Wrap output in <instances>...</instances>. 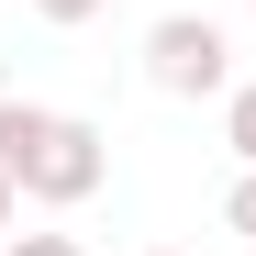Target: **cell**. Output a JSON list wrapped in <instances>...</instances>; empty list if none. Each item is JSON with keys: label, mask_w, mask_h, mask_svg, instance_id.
<instances>
[{"label": "cell", "mask_w": 256, "mask_h": 256, "mask_svg": "<svg viewBox=\"0 0 256 256\" xmlns=\"http://www.w3.org/2000/svg\"><path fill=\"white\" fill-rule=\"evenodd\" d=\"M100 178H112V145H100V122L56 112V122H45V145H34V167H22V190H34V200H56V212H78Z\"/></svg>", "instance_id": "2"}, {"label": "cell", "mask_w": 256, "mask_h": 256, "mask_svg": "<svg viewBox=\"0 0 256 256\" xmlns=\"http://www.w3.org/2000/svg\"><path fill=\"white\" fill-rule=\"evenodd\" d=\"M34 12H45V22H90L100 0H34Z\"/></svg>", "instance_id": "7"}, {"label": "cell", "mask_w": 256, "mask_h": 256, "mask_svg": "<svg viewBox=\"0 0 256 256\" xmlns=\"http://www.w3.org/2000/svg\"><path fill=\"white\" fill-rule=\"evenodd\" d=\"M45 100H0V167H12V178H22V167H34V145H45Z\"/></svg>", "instance_id": "3"}, {"label": "cell", "mask_w": 256, "mask_h": 256, "mask_svg": "<svg viewBox=\"0 0 256 256\" xmlns=\"http://www.w3.org/2000/svg\"><path fill=\"white\" fill-rule=\"evenodd\" d=\"M223 223H234V234H256V167H245V178L223 190Z\"/></svg>", "instance_id": "5"}, {"label": "cell", "mask_w": 256, "mask_h": 256, "mask_svg": "<svg viewBox=\"0 0 256 256\" xmlns=\"http://www.w3.org/2000/svg\"><path fill=\"white\" fill-rule=\"evenodd\" d=\"M223 145L256 167V78H245V90H223Z\"/></svg>", "instance_id": "4"}, {"label": "cell", "mask_w": 256, "mask_h": 256, "mask_svg": "<svg viewBox=\"0 0 256 256\" xmlns=\"http://www.w3.org/2000/svg\"><path fill=\"white\" fill-rule=\"evenodd\" d=\"M145 78H156L167 100H212V90H234V45H223V22H200V12L145 22Z\"/></svg>", "instance_id": "1"}, {"label": "cell", "mask_w": 256, "mask_h": 256, "mask_svg": "<svg viewBox=\"0 0 256 256\" xmlns=\"http://www.w3.org/2000/svg\"><path fill=\"white\" fill-rule=\"evenodd\" d=\"M12 212H22V178H12V167H0V234H12Z\"/></svg>", "instance_id": "8"}, {"label": "cell", "mask_w": 256, "mask_h": 256, "mask_svg": "<svg viewBox=\"0 0 256 256\" xmlns=\"http://www.w3.org/2000/svg\"><path fill=\"white\" fill-rule=\"evenodd\" d=\"M0 256H78V245H67V234H12Z\"/></svg>", "instance_id": "6"}]
</instances>
